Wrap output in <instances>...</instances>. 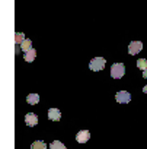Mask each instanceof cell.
Masks as SVG:
<instances>
[{
    "mask_svg": "<svg viewBox=\"0 0 147 149\" xmlns=\"http://www.w3.org/2000/svg\"><path fill=\"white\" fill-rule=\"evenodd\" d=\"M125 74V66L124 63H114L111 66V76L114 79H121Z\"/></svg>",
    "mask_w": 147,
    "mask_h": 149,
    "instance_id": "1",
    "label": "cell"
},
{
    "mask_svg": "<svg viewBox=\"0 0 147 149\" xmlns=\"http://www.w3.org/2000/svg\"><path fill=\"white\" fill-rule=\"evenodd\" d=\"M105 58L104 57H95L93 60H90V63H89V69L90 70H93V72H99V70H102L104 67H105Z\"/></svg>",
    "mask_w": 147,
    "mask_h": 149,
    "instance_id": "2",
    "label": "cell"
},
{
    "mask_svg": "<svg viewBox=\"0 0 147 149\" xmlns=\"http://www.w3.org/2000/svg\"><path fill=\"white\" fill-rule=\"evenodd\" d=\"M141 50H143V42H141V41H131L130 45H128V53H130L131 56L138 54Z\"/></svg>",
    "mask_w": 147,
    "mask_h": 149,
    "instance_id": "3",
    "label": "cell"
},
{
    "mask_svg": "<svg viewBox=\"0 0 147 149\" xmlns=\"http://www.w3.org/2000/svg\"><path fill=\"white\" fill-rule=\"evenodd\" d=\"M115 100H117L119 104H128V102L131 101V95H130V92H127V91H119V92H117Z\"/></svg>",
    "mask_w": 147,
    "mask_h": 149,
    "instance_id": "4",
    "label": "cell"
},
{
    "mask_svg": "<svg viewBox=\"0 0 147 149\" xmlns=\"http://www.w3.org/2000/svg\"><path fill=\"white\" fill-rule=\"evenodd\" d=\"M90 139V132L89 130H80L77 134H76V140L79 143H85Z\"/></svg>",
    "mask_w": 147,
    "mask_h": 149,
    "instance_id": "5",
    "label": "cell"
},
{
    "mask_svg": "<svg viewBox=\"0 0 147 149\" xmlns=\"http://www.w3.org/2000/svg\"><path fill=\"white\" fill-rule=\"evenodd\" d=\"M25 121H26V124H28L29 127H34V126L38 124V116L34 114V113H28V114L25 116Z\"/></svg>",
    "mask_w": 147,
    "mask_h": 149,
    "instance_id": "6",
    "label": "cell"
},
{
    "mask_svg": "<svg viewBox=\"0 0 147 149\" xmlns=\"http://www.w3.org/2000/svg\"><path fill=\"white\" fill-rule=\"evenodd\" d=\"M48 118L52 120V121H58L61 118V113L58 108H50L48 110Z\"/></svg>",
    "mask_w": 147,
    "mask_h": 149,
    "instance_id": "7",
    "label": "cell"
},
{
    "mask_svg": "<svg viewBox=\"0 0 147 149\" xmlns=\"http://www.w3.org/2000/svg\"><path fill=\"white\" fill-rule=\"evenodd\" d=\"M26 102H28L29 105L38 104V102H39V95H38V94H29V95L26 97Z\"/></svg>",
    "mask_w": 147,
    "mask_h": 149,
    "instance_id": "8",
    "label": "cell"
},
{
    "mask_svg": "<svg viewBox=\"0 0 147 149\" xmlns=\"http://www.w3.org/2000/svg\"><path fill=\"white\" fill-rule=\"evenodd\" d=\"M35 56H37V51H35V48H31L29 51H26V53H25V57H23V60H26L28 63H31V61H34V60H35Z\"/></svg>",
    "mask_w": 147,
    "mask_h": 149,
    "instance_id": "9",
    "label": "cell"
},
{
    "mask_svg": "<svg viewBox=\"0 0 147 149\" xmlns=\"http://www.w3.org/2000/svg\"><path fill=\"white\" fill-rule=\"evenodd\" d=\"M31 48H32V41H31L29 38H25V40L22 41V44H21V50L26 53V51H29Z\"/></svg>",
    "mask_w": 147,
    "mask_h": 149,
    "instance_id": "10",
    "label": "cell"
},
{
    "mask_svg": "<svg viewBox=\"0 0 147 149\" xmlns=\"http://www.w3.org/2000/svg\"><path fill=\"white\" fill-rule=\"evenodd\" d=\"M50 149H67L64 143H61L60 140H54L50 143Z\"/></svg>",
    "mask_w": 147,
    "mask_h": 149,
    "instance_id": "11",
    "label": "cell"
},
{
    "mask_svg": "<svg viewBox=\"0 0 147 149\" xmlns=\"http://www.w3.org/2000/svg\"><path fill=\"white\" fill-rule=\"evenodd\" d=\"M31 149H47V145L42 140H37L31 145Z\"/></svg>",
    "mask_w": 147,
    "mask_h": 149,
    "instance_id": "12",
    "label": "cell"
},
{
    "mask_svg": "<svg viewBox=\"0 0 147 149\" xmlns=\"http://www.w3.org/2000/svg\"><path fill=\"white\" fill-rule=\"evenodd\" d=\"M137 67L140 70H146L147 69V60L146 58H138L137 60Z\"/></svg>",
    "mask_w": 147,
    "mask_h": 149,
    "instance_id": "13",
    "label": "cell"
},
{
    "mask_svg": "<svg viewBox=\"0 0 147 149\" xmlns=\"http://www.w3.org/2000/svg\"><path fill=\"white\" fill-rule=\"evenodd\" d=\"M23 40H25V35H23L22 32H16V34H15V42H16V44H22Z\"/></svg>",
    "mask_w": 147,
    "mask_h": 149,
    "instance_id": "14",
    "label": "cell"
},
{
    "mask_svg": "<svg viewBox=\"0 0 147 149\" xmlns=\"http://www.w3.org/2000/svg\"><path fill=\"white\" fill-rule=\"evenodd\" d=\"M143 78H144V79H147V69H146V70H143Z\"/></svg>",
    "mask_w": 147,
    "mask_h": 149,
    "instance_id": "15",
    "label": "cell"
},
{
    "mask_svg": "<svg viewBox=\"0 0 147 149\" xmlns=\"http://www.w3.org/2000/svg\"><path fill=\"white\" fill-rule=\"evenodd\" d=\"M143 92H144V94H147V85H146V86L143 88Z\"/></svg>",
    "mask_w": 147,
    "mask_h": 149,
    "instance_id": "16",
    "label": "cell"
}]
</instances>
